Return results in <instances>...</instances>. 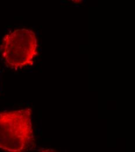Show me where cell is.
<instances>
[{
	"label": "cell",
	"instance_id": "cell-1",
	"mask_svg": "<svg viewBox=\"0 0 135 152\" xmlns=\"http://www.w3.org/2000/svg\"><path fill=\"white\" fill-rule=\"evenodd\" d=\"M36 145L32 109L0 113V149L26 152L33 150Z\"/></svg>",
	"mask_w": 135,
	"mask_h": 152
},
{
	"label": "cell",
	"instance_id": "cell-2",
	"mask_svg": "<svg viewBox=\"0 0 135 152\" xmlns=\"http://www.w3.org/2000/svg\"><path fill=\"white\" fill-rule=\"evenodd\" d=\"M38 42L35 33L27 29H19L6 34L0 46V53L6 66L19 69L34 64L38 55Z\"/></svg>",
	"mask_w": 135,
	"mask_h": 152
},
{
	"label": "cell",
	"instance_id": "cell-3",
	"mask_svg": "<svg viewBox=\"0 0 135 152\" xmlns=\"http://www.w3.org/2000/svg\"><path fill=\"white\" fill-rule=\"evenodd\" d=\"M70 1H71L73 2H74L75 4H77L80 3L82 1V0H70Z\"/></svg>",
	"mask_w": 135,
	"mask_h": 152
}]
</instances>
